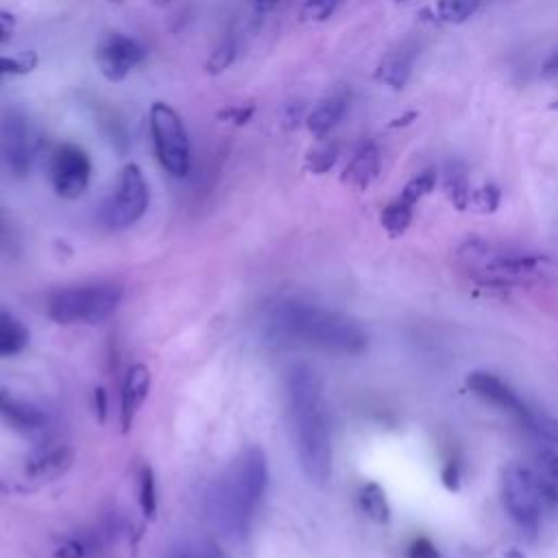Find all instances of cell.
Here are the masks:
<instances>
[{
    "label": "cell",
    "mask_w": 558,
    "mask_h": 558,
    "mask_svg": "<svg viewBox=\"0 0 558 558\" xmlns=\"http://www.w3.org/2000/svg\"><path fill=\"white\" fill-rule=\"evenodd\" d=\"M286 390L301 469L312 484L323 486L331 475V432L323 384L316 371L294 364L286 375Z\"/></svg>",
    "instance_id": "6da1fadb"
},
{
    "label": "cell",
    "mask_w": 558,
    "mask_h": 558,
    "mask_svg": "<svg viewBox=\"0 0 558 558\" xmlns=\"http://www.w3.org/2000/svg\"><path fill=\"white\" fill-rule=\"evenodd\" d=\"M270 327L283 340L336 355H357L368 344L364 327L349 314L299 299L279 303L272 310Z\"/></svg>",
    "instance_id": "7a4b0ae2"
},
{
    "label": "cell",
    "mask_w": 558,
    "mask_h": 558,
    "mask_svg": "<svg viewBox=\"0 0 558 558\" xmlns=\"http://www.w3.org/2000/svg\"><path fill=\"white\" fill-rule=\"evenodd\" d=\"M460 268L475 281L497 288L541 286L556 277V262L538 251L471 238L456 251Z\"/></svg>",
    "instance_id": "3957f363"
},
{
    "label": "cell",
    "mask_w": 558,
    "mask_h": 558,
    "mask_svg": "<svg viewBox=\"0 0 558 558\" xmlns=\"http://www.w3.org/2000/svg\"><path fill=\"white\" fill-rule=\"evenodd\" d=\"M268 488V460L264 449H244L218 477L211 495L216 523L231 536H244Z\"/></svg>",
    "instance_id": "277c9868"
},
{
    "label": "cell",
    "mask_w": 558,
    "mask_h": 558,
    "mask_svg": "<svg viewBox=\"0 0 558 558\" xmlns=\"http://www.w3.org/2000/svg\"><path fill=\"white\" fill-rule=\"evenodd\" d=\"M122 301V288L111 281L68 286L48 296L46 314L59 325H96L109 318Z\"/></svg>",
    "instance_id": "5b68a950"
},
{
    "label": "cell",
    "mask_w": 558,
    "mask_h": 558,
    "mask_svg": "<svg viewBox=\"0 0 558 558\" xmlns=\"http://www.w3.org/2000/svg\"><path fill=\"white\" fill-rule=\"evenodd\" d=\"M466 386L482 397L484 401L501 408L504 412L512 414L521 425H525L527 432H532L536 438L549 440L558 445V418L549 416L547 412L530 405L525 399H521L506 381H501L497 375L486 371H473L466 377Z\"/></svg>",
    "instance_id": "8992f818"
},
{
    "label": "cell",
    "mask_w": 558,
    "mask_h": 558,
    "mask_svg": "<svg viewBox=\"0 0 558 558\" xmlns=\"http://www.w3.org/2000/svg\"><path fill=\"white\" fill-rule=\"evenodd\" d=\"M148 126L159 166L174 179L187 177L192 150L181 116L166 102H153L148 111Z\"/></svg>",
    "instance_id": "52a82bcc"
},
{
    "label": "cell",
    "mask_w": 558,
    "mask_h": 558,
    "mask_svg": "<svg viewBox=\"0 0 558 558\" xmlns=\"http://www.w3.org/2000/svg\"><path fill=\"white\" fill-rule=\"evenodd\" d=\"M37 153V135L24 109L0 111V168L11 177H24Z\"/></svg>",
    "instance_id": "ba28073f"
},
{
    "label": "cell",
    "mask_w": 558,
    "mask_h": 558,
    "mask_svg": "<svg viewBox=\"0 0 558 558\" xmlns=\"http://www.w3.org/2000/svg\"><path fill=\"white\" fill-rule=\"evenodd\" d=\"M148 207V185L137 163H126L118 185L100 205V222L109 229H126L135 225Z\"/></svg>",
    "instance_id": "9c48e42d"
},
{
    "label": "cell",
    "mask_w": 558,
    "mask_h": 558,
    "mask_svg": "<svg viewBox=\"0 0 558 558\" xmlns=\"http://www.w3.org/2000/svg\"><path fill=\"white\" fill-rule=\"evenodd\" d=\"M48 177L57 196L78 198L92 179L89 155L72 142L57 144L48 157Z\"/></svg>",
    "instance_id": "30bf717a"
},
{
    "label": "cell",
    "mask_w": 558,
    "mask_h": 558,
    "mask_svg": "<svg viewBox=\"0 0 558 558\" xmlns=\"http://www.w3.org/2000/svg\"><path fill=\"white\" fill-rule=\"evenodd\" d=\"M504 501L510 517L530 534L541 523V486L536 477L519 464H512L504 473Z\"/></svg>",
    "instance_id": "8fae6325"
},
{
    "label": "cell",
    "mask_w": 558,
    "mask_h": 558,
    "mask_svg": "<svg viewBox=\"0 0 558 558\" xmlns=\"http://www.w3.org/2000/svg\"><path fill=\"white\" fill-rule=\"evenodd\" d=\"M144 59H146V48L142 46L140 39L126 33L105 35L94 50V61L100 74L113 83L126 78Z\"/></svg>",
    "instance_id": "7c38bea8"
},
{
    "label": "cell",
    "mask_w": 558,
    "mask_h": 558,
    "mask_svg": "<svg viewBox=\"0 0 558 558\" xmlns=\"http://www.w3.org/2000/svg\"><path fill=\"white\" fill-rule=\"evenodd\" d=\"M416 57H418V46L412 39H405L395 48H390L388 52H384V57L375 65L373 78L379 85L399 92L408 85Z\"/></svg>",
    "instance_id": "4fadbf2b"
},
{
    "label": "cell",
    "mask_w": 558,
    "mask_h": 558,
    "mask_svg": "<svg viewBox=\"0 0 558 558\" xmlns=\"http://www.w3.org/2000/svg\"><path fill=\"white\" fill-rule=\"evenodd\" d=\"M0 421L26 436H35L46 429V414L41 408L2 388H0Z\"/></svg>",
    "instance_id": "5bb4252c"
},
{
    "label": "cell",
    "mask_w": 558,
    "mask_h": 558,
    "mask_svg": "<svg viewBox=\"0 0 558 558\" xmlns=\"http://www.w3.org/2000/svg\"><path fill=\"white\" fill-rule=\"evenodd\" d=\"M74 460V451L68 445H57V447H46L37 451L24 469V477L31 484H48L61 477Z\"/></svg>",
    "instance_id": "9a60e30c"
},
{
    "label": "cell",
    "mask_w": 558,
    "mask_h": 558,
    "mask_svg": "<svg viewBox=\"0 0 558 558\" xmlns=\"http://www.w3.org/2000/svg\"><path fill=\"white\" fill-rule=\"evenodd\" d=\"M148 390H150V371L144 364L129 366L122 381V395H120V423L124 432L131 429L137 410L148 397Z\"/></svg>",
    "instance_id": "2e32d148"
},
{
    "label": "cell",
    "mask_w": 558,
    "mask_h": 558,
    "mask_svg": "<svg viewBox=\"0 0 558 558\" xmlns=\"http://www.w3.org/2000/svg\"><path fill=\"white\" fill-rule=\"evenodd\" d=\"M381 170V153L375 142H364L357 146L349 163L344 166L340 181L353 190H366Z\"/></svg>",
    "instance_id": "e0dca14e"
},
{
    "label": "cell",
    "mask_w": 558,
    "mask_h": 558,
    "mask_svg": "<svg viewBox=\"0 0 558 558\" xmlns=\"http://www.w3.org/2000/svg\"><path fill=\"white\" fill-rule=\"evenodd\" d=\"M349 109V92L338 89L329 96H325L305 118V126L314 140H325L329 133L340 124Z\"/></svg>",
    "instance_id": "ac0fdd59"
},
{
    "label": "cell",
    "mask_w": 558,
    "mask_h": 558,
    "mask_svg": "<svg viewBox=\"0 0 558 558\" xmlns=\"http://www.w3.org/2000/svg\"><path fill=\"white\" fill-rule=\"evenodd\" d=\"M442 192L458 211L469 209L473 190H471V183H469V170L462 161H447L445 163Z\"/></svg>",
    "instance_id": "d6986e66"
},
{
    "label": "cell",
    "mask_w": 558,
    "mask_h": 558,
    "mask_svg": "<svg viewBox=\"0 0 558 558\" xmlns=\"http://www.w3.org/2000/svg\"><path fill=\"white\" fill-rule=\"evenodd\" d=\"M28 344V329L20 318L0 310V357H13Z\"/></svg>",
    "instance_id": "ffe728a7"
},
{
    "label": "cell",
    "mask_w": 558,
    "mask_h": 558,
    "mask_svg": "<svg viewBox=\"0 0 558 558\" xmlns=\"http://www.w3.org/2000/svg\"><path fill=\"white\" fill-rule=\"evenodd\" d=\"M482 2L484 0H436L429 13L436 24L458 26V24H464L469 17H473L482 7Z\"/></svg>",
    "instance_id": "44dd1931"
},
{
    "label": "cell",
    "mask_w": 558,
    "mask_h": 558,
    "mask_svg": "<svg viewBox=\"0 0 558 558\" xmlns=\"http://www.w3.org/2000/svg\"><path fill=\"white\" fill-rule=\"evenodd\" d=\"M412 214H414V207L410 203H405L401 196H397L381 209L379 220H381V227L388 231V235L399 238L408 231V227L412 222Z\"/></svg>",
    "instance_id": "7402d4cb"
},
{
    "label": "cell",
    "mask_w": 558,
    "mask_h": 558,
    "mask_svg": "<svg viewBox=\"0 0 558 558\" xmlns=\"http://www.w3.org/2000/svg\"><path fill=\"white\" fill-rule=\"evenodd\" d=\"M360 508L364 510V514L377 523H386L390 519V506L386 499V493L379 484L368 482L360 488Z\"/></svg>",
    "instance_id": "603a6c76"
},
{
    "label": "cell",
    "mask_w": 558,
    "mask_h": 558,
    "mask_svg": "<svg viewBox=\"0 0 558 558\" xmlns=\"http://www.w3.org/2000/svg\"><path fill=\"white\" fill-rule=\"evenodd\" d=\"M536 482L543 490V495L551 501V506L558 510V456L543 451L538 456V471Z\"/></svg>",
    "instance_id": "cb8c5ba5"
},
{
    "label": "cell",
    "mask_w": 558,
    "mask_h": 558,
    "mask_svg": "<svg viewBox=\"0 0 558 558\" xmlns=\"http://www.w3.org/2000/svg\"><path fill=\"white\" fill-rule=\"evenodd\" d=\"M338 159V144L331 140H316V144L305 153V168L314 174H325L333 168Z\"/></svg>",
    "instance_id": "d4e9b609"
},
{
    "label": "cell",
    "mask_w": 558,
    "mask_h": 558,
    "mask_svg": "<svg viewBox=\"0 0 558 558\" xmlns=\"http://www.w3.org/2000/svg\"><path fill=\"white\" fill-rule=\"evenodd\" d=\"M436 183H438V172H436V168H425V170H421L418 174H414V177L403 185V190H401L399 196H401L405 203H410V205L414 207L421 198H425L427 194L434 192Z\"/></svg>",
    "instance_id": "484cf974"
},
{
    "label": "cell",
    "mask_w": 558,
    "mask_h": 558,
    "mask_svg": "<svg viewBox=\"0 0 558 558\" xmlns=\"http://www.w3.org/2000/svg\"><path fill=\"white\" fill-rule=\"evenodd\" d=\"M238 59V41L233 37H225L207 57L205 61V70L209 74H220L227 68L233 65V61Z\"/></svg>",
    "instance_id": "4316f807"
},
{
    "label": "cell",
    "mask_w": 558,
    "mask_h": 558,
    "mask_svg": "<svg viewBox=\"0 0 558 558\" xmlns=\"http://www.w3.org/2000/svg\"><path fill=\"white\" fill-rule=\"evenodd\" d=\"M140 506L144 517L153 519L157 510V484H155V473L150 466H142L140 471Z\"/></svg>",
    "instance_id": "83f0119b"
},
{
    "label": "cell",
    "mask_w": 558,
    "mask_h": 558,
    "mask_svg": "<svg viewBox=\"0 0 558 558\" xmlns=\"http://www.w3.org/2000/svg\"><path fill=\"white\" fill-rule=\"evenodd\" d=\"M37 65V54L33 50L13 54V57H2L0 54V81L4 76H15V74H28Z\"/></svg>",
    "instance_id": "f1b7e54d"
},
{
    "label": "cell",
    "mask_w": 558,
    "mask_h": 558,
    "mask_svg": "<svg viewBox=\"0 0 558 558\" xmlns=\"http://www.w3.org/2000/svg\"><path fill=\"white\" fill-rule=\"evenodd\" d=\"M501 201V192L495 183H484L482 187L471 192V203L469 207H473L480 214H493L499 207Z\"/></svg>",
    "instance_id": "f546056e"
},
{
    "label": "cell",
    "mask_w": 558,
    "mask_h": 558,
    "mask_svg": "<svg viewBox=\"0 0 558 558\" xmlns=\"http://www.w3.org/2000/svg\"><path fill=\"white\" fill-rule=\"evenodd\" d=\"M338 4L340 0H305L301 7V20L314 22V24L325 22L336 13Z\"/></svg>",
    "instance_id": "4dcf8cb0"
},
{
    "label": "cell",
    "mask_w": 558,
    "mask_h": 558,
    "mask_svg": "<svg viewBox=\"0 0 558 558\" xmlns=\"http://www.w3.org/2000/svg\"><path fill=\"white\" fill-rule=\"evenodd\" d=\"M253 113H255V105L253 102H246V105H231V107H227V109H222L220 113H218V118L220 120H227V122H231V124H238V126H242V124H246L251 118H253Z\"/></svg>",
    "instance_id": "1f68e13d"
},
{
    "label": "cell",
    "mask_w": 558,
    "mask_h": 558,
    "mask_svg": "<svg viewBox=\"0 0 558 558\" xmlns=\"http://www.w3.org/2000/svg\"><path fill=\"white\" fill-rule=\"evenodd\" d=\"M408 558H438V551L427 538H416L408 549Z\"/></svg>",
    "instance_id": "d6a6232c"
},
{
    "label": "cell",
    "mask_w": 558,
    "mask_h": 558,
    "mask_svg": "<svg viewBox=\"0 0 558 558\" xmlns=\"http://www.w3.org/2000/svg\"><path fill=\"white\" fill-rule=\"evenodd\" d=\"M13 31H15V17H13L11 13L0 11V44L7 41V39H11Z\"/></svg>",
    "instance_id": "836d02e7"
},
{
    "label": "cell",
    "mask_w": 558,
    "mask_h": 558,
    "mask_svg": "<svg viewBox=\"0 0 558 558\" xmlns=\"http://www.w3.org/2000/svg\"><path fill=\"white\" fill-rule=\"evenodd\" d=\"M416 118H418V111H414V109H412V111H405V113L392 118V120L388 122V129H403V126H410Z\"/></svg>",
    "instance_id": "e575fe53"
},
{
    "label": "cell",
    "mask_w": 558,
    "mask_h": 558,
    "mask_svg": "<svg viewBox=\"0 0 558 558\" xmlns=\"http://www.w3.org/2000/svg\"><path fill=\"white\" fill-rule=\"evenodd\" d=\"M541 74L547 76V78L558 74V50L551 52V54L545 59V63H543V68H541Z\"/></svg>",
    "instance_id": "d590c367"
},
{
    "label": "cell",
    "mask_w": 558,
    "mask_h": 558,
    "mask_svg": "<svg viewBox=\"0 0 558 558\" xmlns=\"http://www.w3.org/2000/svg\"><path fill=\"white\" fill-rule=\"evenodd\" d=\"M279 2H281V0H253V11H255L257 15H266V13H270Z\"/></svg>",
    "instance_id": "8d00e7d4"
},
{
    "label": "cell",
    "mask_w": 558,
    "mask_h": 558,
    "mask_svg": "<svg viewBox=\"0 0 558 558\" xmlns=\"http://www.w3.org/2000/svg\"><path fill=\"white\" fill-rule=\"evenodd\" d=\"M166 558H211V556H207V554H196V551H192L190 547H181V549H172Z\"/></svg>",
    "instance_id": "74e56055"
},
{
    "label": "cell",
    "mask_w": 558,
    "mask_h": 558,
    "mask_svg": "<svg viewBox=\"0 0 558 558\" xmlns=\"http://www.w3.org/2000/svg\"><path fill=\"white\" fill-rule=\"evenodd\" d=\"M0 246H11V229L0 211Z\"/></svg>",
    "instance_id": "f35d334b"
},
{
    "label": "cell",
    "mask_w": 558,
    "mask_h": 558,
    "mask_svg": "<svg viewBox=\"0 0 558 558\" xmlns=\"http://www.w3.org/2000/svg\"><path fill=\"white\" fill-rule=\"evenodd\" d=\"M506 558H525L521 551H517V549H510L508 554H506Z\"/></svg>",
    "instance_id": "ab89813d"
},
{
    "label": "cell",
    "mask_w": 558,
    "mask_h": 558,
    "mask_svg": "<svg viewBox=\"0 0 558 558\" xmlns=\"http://www.w3.org/2000/svg\"><path fill=\"white\" fill-rule=\"evenodd\" d=\"M549 109H554V111H558V100H554L551 105H549Z\"/></svg>",
    "instance_id": "60d3db41"
},
{
    "label": "cell",
    "mask_w": 558,
    "mask_h": 558,
    "mask_svg": "<svg viewBox=\"0 0 558 558\" xmlns=\"http://www.w3.org/2000/svg\"><path fill=\"white\" fill-rule=\"evenodd\" d=\"M157 4H166V2H170V0H155Z\"/></svg>",
    "instance_id": "b9f144b4"
},
{
    "label": "cell",
    "mask_w": 558,
    "mask_h": 558,
    "mask_svg": "<svg viewBox=\"0 0 558 558\" xmlns=\"http://www.w3.org/2000/svg\"><path fill=\"white\" fill-rule=\"evenodd\" d=\"M2 493H4V486H2V482H0V495H2Z\"/></svg>",
    "instance_id": "7bdbcfd3"
},
{
    "label": "cell",
    "mask_w": 558,
    "mask_h": 558,
    "mask_svg": "<svg viewBox=\"0 0 558 558\" xmlns=\"http://www.w3.org/2000/svg\"><path fill=\"white\" fill-rule=\"evenodd\" d=\"M397 2H408V0H397Z\"/></svg>",
    "instance_id": "ee69618b"
},
{
    "label": "cell",
    "mask_w": 558,
    "mask_h": 558,
    "mask_svg": "<svg viewBox=\"0 0 558 558\" xmlns=\"http://www.w3.org/2000/svg\"><path fill=\"white\" fill-rule=\"evenodd\" d=\"M111 2H120V0H111Z\"/></svg>",
    "instance_id": "f6af8a7d"
}]
</instances>
